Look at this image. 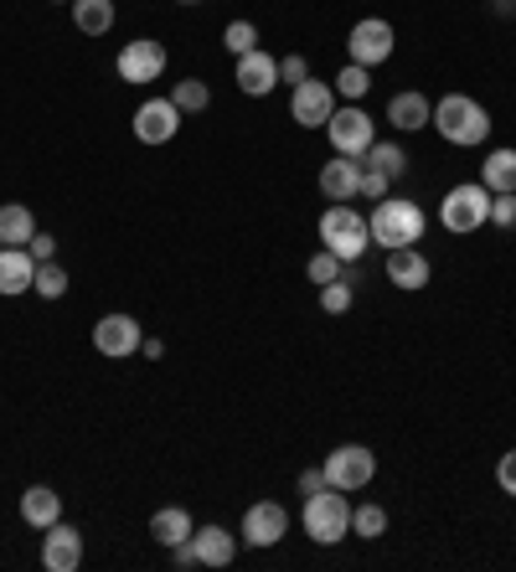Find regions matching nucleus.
Instances as JSON below:
<instances>
[{
	"label": "nucleus",
	"instance_id": "23",
	"mask_svg": "<svg viewBox=\"0 0 516 572\" xmlns=\"http://www.w3.org/2000/svg\"><path fill=\"white\" fill-rule=\"evenodd\" d=\"M36 233V217H32V206H21V202H5L0 206V243L5 248H26Z\"/></svg>",
	"mask_w": 516,
	"mask_h": 572
},
{
	"label": "nucleus",
	"instance_id": "6",
	"mask_svg": "<svg viewBox=\"0 0 516 572\" xmlns=\"http://www.w3.org/2000/svg\"><path fill=\"white\" fill-rule=\"evenodd\" d=\"M326 485H336V490H367L372 485V474H378V455L367 449V444H341V449H330L326 455Z\"/></svg>",
	"mask_w": 516,
	"mask_h": 572
},
{
	"label": "nucleus",
	"instance_id": "29",
	"mask_svg": "<svg viewBox=\"0 0 516 572\" xmlns=\"http://www.w3.org/2000/svg\"><path fill=\"white\" fill-rule=\"evenodd\" d=\"M32 294H42V300H63V294H68V269H63L57 258L36 263V284H32Z\"/></svg>",
	"mask_w": 516,
	"mask_h": 572
},
{
	"label": "nucleus",
	"instance_id": "13",
	"mask_svg": "<svg viewBox=\"0 0 516 572\" xmlns=\"http://www.w3.org/2000/svg\"><path fill=\"white\" fill-rule=\"evenodd\" d=\"M181 130V109L171 99H145L135 109V139L139 145H166Z\"/></svg>",
	"mask_w": 516,
	"mask_h": 572
},
{
	"label": "nucleus",
	"instance_id": "41",
	"mask_svg": "<svg viewBox=\"0 0 516 572\" xmlns=\"http://www.w3.org/2000/svg\"><path fill=\"white\" fill-rule=\"evenodd\" d=\"M0 248H5V243H0Z\"/></svg>",
	"mask_w": 516,
	"mask_h": 572
},
{
	"label": "nucleus",
	"instance_id": "12",
	"mask_svg": "<svg viewBox=\"0 0 516 572\" xmlns=\"http://www.w3.org/2000/svg\"><path fill=\"white\" fill-rule=\"evenodd\" d=\"M248 547H279V541L290 537V511L274 501H258L243 511V531H238Z\"/></svg>",
	"mask_w": 516,
	"mask_h": 572
},
{
	"label": "nucleus",
	"instance_id": "26",
	"mask_svg": "<svg viewBox=\"0 0 516 572\" xmlns=\"http://www.w3.org/2000/svg\"><path fill=\"white\" fill-rule=\"evenodd\" d=\"M382 531H388V511H382L378 501H361V505H351V537H361V541H378Z\"/></svg>",
	"mask_w": 516,
	"mask_h": 572
},
{
	"label": "nucleus",
	"instance_id": "37",
	"mask_svg": "<svg viewBox=\"0 0 516 572\" xmlns=\"http://www.w3.org/2000/svg\"><path fill=\"white\" fill-rule=\"evenodd\" d=\"M496 485H501V495H516V449H512V455H501Z\"/></svg>",
	"mask_w": 516,
	"mask_h": 572
},
{
	"label": "nucleus",
	"instance_id": "40",
	"mask_svg": "<svg viewBox=\"0 0 516 572\" xmlns=\"http://www.w3.org/2000/svg\"><path fill=\"white\" fill-rule=\"evenodd\" d=\"M171 562H176V568H202V557H197V547H191V541L171 547Z\"/></svg>",
	"mask_w": 516,
	"mask_h": 572
},
{
	"label": "nucleus",
	"instance_id": "22",
	"mask_svg": "<svg viewBox=\"0 0 516 572\" xmlns=\"http://www.w3.org/2000/svg\"><path fill=\"white\" fill-rule=\"evenodd\" d=\"M191 511L187 505H166V511H155L150 516V537L160 541V547H181V541H191Z\"/></svg>",
	"mask_w": 516,
	"mask_h": 572
},
{
	"label": "nucleus",
	"instance_id": "8",
	"mask_svg": "<svg viewBox=\"0 0 516 572\" xmlns=\"http://www.w3.org/2000/svg\"><path fill=\"white\" fill-rule=\"evenodd\" d=\"M393 47H397V36L382 16L357 21L351 36H346V52H351V63H361V68H382V63L393 57Z\"/></svg>",
	"mask_w": 516,
	"mask_h": 572
},
{
	"label": "nucleus",
	"instance_id": "34",
	"mask_svg": "<svg viewBox=\"0 0 516 572\" xmlns=\"http://www.w3.org/2000/svg\"><path fill=\"white\" fill-rule=\"evenodd\" d=\"M388 186H393V176H382L378 166H367V160H361V197H367V202H382V197H388Z\"/></svg>",
	"mask_w": 516,
	"mask_h": 572
},
{
	"label": "nucleus",
	"instance_id": "38",
	"mask_svg": "<svg viewBox=\"0 0 516 572\" xmlns=\"http://www.w3.org/2000/svg\"><path fill=\"white\" fill-rule=\"evenodd\" d=\"M26 248H32L36 263H47L52 253H57V237H52V233H32V243H26Z\"/></svg>",
	"mask_w": 516,
	"mask_h": 572
},
{
	"label": "nucleus",
	"instance_id": "28",
	"mask_svg": "<svg viewBox=\"0 0 516 572\" xmlns=\"http://www.w3.org/2000/svg\"><path fill=\"white\" fill-rule=\"evenodd\" d=\"M330 88H336V99H346V103L367 99V88H372V68H361V63H351V68H341L336 78H330Z\"/></svg>",
	"mask_w": 516,
	"mask_h": 572
},
{
	"label": "nucleus",
	"instance_id": "2",
	"mask_svg": "<svg viewBox=\"0 0 516 572\" xmlns=\"http://www.w3.org/2000/svg\"><path fill=\"white\" fill-rule=\"evenodd\" d=\"M434 130L445 145H460V150H475L491 139V114H485L475 99H464V93H449V99L434 103Z\"/></svg>",
	"mask_w": 516,
	"mask_h": 572
},
{
	"label": "nucleus",
	"instance_id": "7",
	"mask_svg": "<svg viewBox=\"0 0 516 572\" xmlns=\"http://www.w3.org/2000/svg\"><path fill=\"white\" fill-rule=\"evenodd\" d=\"M326 135H330V145H336V155H351V160H361V155L372 150V139H378V124H372V114H367V109H357V103H341V109L330 114Z\"/></svg>",
	"mask_w": 516,
	"mask_h": 572
},
{
	"label": "nucleus",
	"instance_id": "4",
	"mask_svg": "<svg viewBox=\"0 0 516 572\" xmlns=\"http://www.w3.org/2000/svg\"><path fill=\"white\" fill-rule=\"evenodd\" d=\"M321 243H326L341 263H357L361 253L372 248V227H367V217H361L357 206L346 202H330L326 217H321Z\"/></svg>",
	"mask_w": 516,
	"mask_h": 572
},
{
	"label": "nucleus",
	"instance_id": "1",
	"mask_svg": "<svg viewBox=\"0 0 516 572\" xmlns=\"http://www.w3.org/2000/svg\"><path fill=\"white\" fill-rule=\"evenodd\" d=\"M367 227H372V243L378 248H418L424 243V206L408 202V197H382V202H372V217H367Z\"/></svg>",
	"mask_w": 516,
	"mask_h": 572
},
{
	"label": "nucleus",
	"instance_id": "14",
	"mask_svg": "<svg viewBox=\"0 0 516 572\" xmlns=\"http://www.w3.org/2000/svg\"><path fill=\"white\" fill-rule=\"evenodd\" d=\"M42 568L47 572H78L83 568V531L68 521L47 526V541H42Z\"/></svg>",
	"mask_w": 516,
	"mask_h": 572
},
{
	"label": "nucleus",
	"instance_id": "18",
	"mask_svg": "<svg viewBox=\"0 0 516 572\" xmlns=\"http://www.w3.org/2000/svg\"><path fill=\"white\" fill-rule=\"evenodd\" d=\"M429 258L418 248H393L388 253V279H393V289H403V294H418V289L429 284Z\"/></svg>",
	"mask_w": 516,
	"mask_h": 572
},
{
	"label": "nucleus",
	"instance_id": "33",
	"mask_svg": "<svg viewBox=\"0 0 516 572\" xmlns=\"http://www.w3.org/2000/svg\"><path fill=\"white\" fill-rule=\"evenodd\" d=\"M351 300H357V294H351V284H346V279H336V284H321V310H326V315H346V310H351Z\"/></svg>",
	"mask_w": 516,
	"mask_h": 572
},
{
	"label": "nucleus",
	"instance_id": "25",
	"mask_svg": "<svg viewBox=\"0 0 516 572\" xmlns=\"http://www.w3.org/2000/svg\"><path fill=\"white\" fill-rule=\"evenodd\" d=\"M72 21L83 36H103L114 26V0H72Z\"/></svg>",
	"mask_w": 516,
	"mask_h": 572
},
{
	"label": "nucleus",
	"instance_id": "5",
	"mask_svg": "<svg viewBox=\"0 0 516 572\" xmlns=\"http://www.w3.org/2000/svg\"><path fill=\"white\" fill-rule=\"evenodd\" d=\"M439 222H445L449 233H475L491 222V191L481 181H460L445 191V202H439Z\"/></svg>",
	"mask_w": 516,
	"mask_h": 572
},
{
	"label": "nucleus",
	"instance_id": "10",
	"mask_svg": "<svg viewBox=\"0 0 516 572\" xmlns=\"http://www.w3.org/2000/svg\"><path fill=\"white\" fill-rule=\"evenodd\" d=\"M290 114H294V124H300V130H326L330 114H336V88L321 83V78H305V83H294Z\"/></svg>",
	"mask_w": 516,
	"mask_h": 572
},
{
	"label": "nucleus",
	"instance_id": "11",
	"mask_svg": "<svg viewBox=\"0 0 516 572\" xmlns=\"http://www.w3.org/2000/svg\"><path fill=\"white\" fill-rule=\"evenodd\" d=\"M145 346V330H139L135 315H103L93 325V351L109 356V361H124V356H135Z\"/></svg>",
	"mask_w": 516,
	"mask_h": 572
},
{
	"label": "nucleus",
	"instance_id": "35",
	"mask_svg": "<svg viewBox=\"0 0 516 572\" xmlns=\"http://www.w3.org/2000/svg\"><path fill=\"white\" fill-rule=\"evenodd\" d=\"M491 222H496V227H516V191L491 197Z\"/></svg>",
	"mask_w": 516,
	"mask_h": 572
},
{
	"label": "nucleus",
	"instance_id": "36",
	"mask_svg": "<svg viewBox=\"0 0 516 572\" xmlns=\"http://www.w3.org/2000/svg\"><path fill=\"white\" fill-rule=\"evenodd\" d=\"M305 78H310V63H305V57H279V83H305Z\"/></svg>",
	"mask_w": 516,
	"mask_h": 572
},
{
	"label": "nucleus",
	"instance_id": "31",
	"mask_svg": "<svg viewBox=\"0 0 516 572\" xmlns=\"http://www.w3.org/2000/svg\"><path fill=\"white\" fill-rule=\"evenodd\" d=\"M341 269H346V263H341V258H336L330 248H321V253H315V258L305 263L310 284H336V279H341Z\"/></svg>",
	"mask_w": 516,
	"mask_h": 572
},
{
	"label": "nucleus",
	"instance_id": "9",
	"mask_svg": "<svg viewBox=\"0 0 516 572\" xmlns=\"http://www.w3.org/2000/svg\"><path fill=\"white\" fill-rule=\"evenodd\" d=\"M114 68H120L124 83H135V88L160 83V72H166V47H160L155 36H135V42H124Z\"/></svg>",
	"mask_w": 516,
	"mask_h": 572
},
{
	"label": "nucleus",
	"instance_id": "21",
	"mask_svg": "<svg viewBox=\"0 0 516 572\" xmlns=\"http://www.w3.org/2000/svg\"><path fill=\"white\" fill-rule=\"evenodd\" d=\"M191 547L202 557V568H227L233 557H238V537L223 531V526H202V531H191Z\"/></svg>",
	"mask_w": 516,
	"mask_h": 572
},
{
	"label": "nucleus",
	"instance_id": "42",
	"mask_svg": "<svg viewBox=\"0 0 516 572\" xmlns=\"http://www.w3.org/2000/svg\"><path fill=\"white\" fill-rule=\"evenodd\" d=\"M68 5H72V0H68Z\"/></svg>",
	"mask_w": 516,
	"mask_h": 572
},
{
	"label": "nucleus",
	"instance_id": "32",
	"mask_svg": "<svg viewBox=\"0 0 516 572\" xmlns=\"http://www.w3.org/2000/svg\"><path fill=\"white\" fill-rule=\"evenodd\" d=\"M223 47L233 52V57L254 52V47H258V26H254V21H233V26L223 32Z\"/></svg>",
	"mask_w": 516,
	"mask_h": 572
},
{
	"label": "nucleus",
	"instance_id": "15",
	"mask_svg": "<svg viewBox=\"0 0 516 572\" xmlns=\"http://www.w3.org/2000/svg\"><path fill=\"white\" fill-rule=\"evenodd\" d=\"M238 88L248 93V99H269L279 88V57H269L263 47L243 52L238 57Z\"/></svg>",
	"mask_w": 516,
	"mask_h": 572
},
{
	"label": "nucleus",
	"instance_id": "39",
	"mask_svg": "<svg viewBox=\"0 0 516 572\" xmlns=\"http://www.w3.org/2000/svg\"><path fill=\"white\" fill-rule=\"evenodd\" d=\"M294 490H300V495H315V490H326V470H300Z\"/></svg>",
	"mask_w": 516,
	"mask_h": 572
},
{
	"label": "nucleus",
	"instance_id": "24",
	"mask_svg": "<svg viewBox=\"0 0 516 572\" xmlns=\"http://www.w3.org/2000/svg\"><path fill=\"white\" fill-rule=\"evenodd\" d=\"M481 186L491 191V197H501V191H516V150H491V155H485Z\"/></svg>",
	"mask_w": 516,
	"mask_h": 572
},
{
	"label": "nucleus",
	"instance_id": "17",
	"mask_svg": "<svg viewBox=\"0 0 516 572\" xmlns=\"http://www.w3.org/2000/svg\"><path fill=\"white\" fill-rule=\"evenodd\" d=\"M32 284H36L32 248H0V294L16 300V294H32Z\"/></svg>",
	"mask_w": 516,
	"mask_h": 572
},
{
	"label": "nucleus",
	"instance_id": "30",
	"mask_svg": "<svg viewBox=\"0 0 516 572\" xmlns=\"http://www.w3.org/2000/svg\"><path fill=\"white\" fill-rule=\"evenodd\" d=\"M171 103L181 109V114H202L206 103H212V93H206L202 78H181V83H176V93H171Z\"/></svg>",
	"mask_w": 516,
	"mask_h": 572
},
{
	"label": "nucleus",
	"instance_id": "16",
	"mask_svg": "<svg viewBox=\"0 0 516 572\" xmlns=\"http://www.w3.org/2000/svg\"><path fill=\"white\" fill-rule=\"evenodd\" d=\"M321 197H326V202H351V197H361V160L330 155L326 166H321Z\"/></svg>",
	"mask_w": 516,
	"mask_h": 572
},
{
	"label": "nucleus",
	"instance_id": "19",
	"mask_svg": "<svg viewBox=\"0 0 516 572\" xmlns=\"http://www.w3.org/2000/svg\"><path fill=\"white\" fill-rule=\"evenodd\" d=\"M434 119V103L418 93V88H403V93H393L388 99V124L393 130H403V135H413V130H424Z\"/></svg>",
	"mask_w": 516,
	"mask_h": 572
},
{
	"label": "nucleus",
	"instance_id": "3",
	"mask_svg": "<svg viewBox=\"0 0 516 572\" xmlns=\"http://www.w3.org/2000/svg\"><path fill=\"white\" fill-rule=\"evenodd\" d=\"M300 521H305V537L321 541V547H336L341 537H351V501H346V490L326 485V490H315V495H305Z\"/></svg>",
	"mask_w": 516,
	"mask_h": 572
},
{
	"label": "nucleus",
	"instance_id": "27",
	"mask_svg": "<svg viewBox=\"0 0 516 572\" xmlns=\"http://www.w3.org/2000/svg\"><path fill=\"white\" fill-rule=\"evenodd\" d=\"M361 160H367V166H378L382 176H403V170H408V150H403V145H393V139H372V150L361 155Z\"/></svg>",
	"mask_w": 516,
	"mask_h": 572
},
{
	"label": "nucleus",
	"instance_id": "20",
	"mask_svg": "<svg viewBox=\"0 0 516 572\" xmlns=\"http://www.w3.org/2000/svg\"><path fill=\"white\" fill-rule=\"evenodd\" d=\"M21 521L36 526V531H47V526L63 521V495L52 485H32L26 495H21Z\"/></svg>",
	"mask_w": 516,
	"mask_h": 572
}]
</instances>
